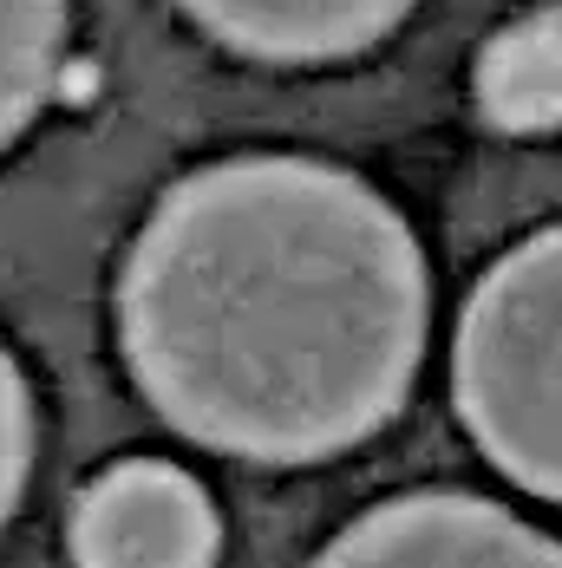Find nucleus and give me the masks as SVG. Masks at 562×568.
I'll return each mask as SVG.
<instances>
[{
    "mask_svg": "<svg viewBox=\"0 0 562 568\" xmlns=\"http://www.w3.org/2000/svg\"><path fill=\"white\" fill-rule=\"evenodd\" d=\"M223 549L217 504L164 457H124L99 470L72 510L79 568H210Z\"/></svg>",
    "mask_w": 562,
    "mask_h": 568,
    "instance_id": "4",
    "label": "nucleus"
},
{
    "mask_svg": "<svg viewBox=\"0 0 562 568\" xmlns=\"http://www.w3.org/2000/svg\"><path fill=\"white\" fill-rule=\"evenodd\" d=\"M451 393L478 452L530 497L562 504V223L516 242L471 287Z\"/></svg>",
    "mask_w": 562,
    "mask_h": 568,
    "instance_id": "2",
    "label": "nucleus"
},
{
    "mask_svg": "<svg viewBox=\"0 0 562 568\" xmlns=\"http://www.w3.org/2000/svg\"><path fill=\"white\" fill-rule=\"evenodd\" d=\"M471 99L484 124L510 138H536L562 124V7L516 13L504 33L484 40L471 65Z\"/></svg>",
    "mask_w": 562,
    "mask_h": 568,
    "instance_id": "6",
    "label": "nucleus"
},
{
    "mask_svg": "<svg viewBox=\"0 0 562 568\" xmlns=\"http://www.w3.org/2000/svg\"><path fill=\"white\" fill-rule=\"evenodd\" d=\"M27 470H33V398H27V373L0 346V529L27 490Z\"/></svg>",
    "mask_w": 562,
    "mask_h": 568,
    "instance_id": "8",
    "label": "nucleus"
},
{
    "mask_svg": "<svg viewBox=\"0 0 562 568\" xmlns=\"http://www.w3.org/2000/svg\"><path fill=\"white\" fill-rule=\"evenodd\" d=\"M66 59V0H0V151L40 118Z\"/></svg>",
    "mask_w": 562,
    "mask_h": 568,
    "instance_id": "7",
    "label": "nucleus"
},
{
    "mask_svg": "<svg viewBox=\"0 0 562 568\" xmlns=\"http://www.w3.org/2000/svg\"><path fill=\"white\" fill-rule=\"evenodd\" d=\"M210 40L275 65H321V59L367 53L387 40L412 0H177Z\"/></svg>",
    "mask_w": 562,
    "mask_h": 568,
    "instance_id": "5",
    "label": "nucleus"
},
{
    "mask_svg": "<svg viewBox=\"0 0 562 568\" xmlns=\"http://www.w3.org/2000/svg\"><path fill=\"white\" fill-rule=\"evenodd\" d=\"M425 255L314 158H229L164 190L118 282V346L183 438L314 464L393 418L425 359Z\"/></svg>",
    "mask_w": 562,
    "mask_h": 568,
    "instance_id": "1",
    "label": "nucleus"
},
{
    "mask_svg": "<svg viewBox=\"0 0 562 568\" xmlns=\"http://www.w3.org/2000/svg\"><path fill=\"white\" fill-rule=\"evenodd\" d=\"M314 568H562V542L504 504L412 490L347 523Z\"/></svg>",
    "mask_w": 562,
    "mask_h": 568,
    "instance_id": "3",
    "label": "nucleus"
}]
</instances>
